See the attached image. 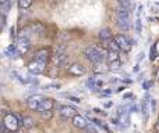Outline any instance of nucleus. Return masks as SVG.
I'll return each instance as SVG.
<instances>
[{
    "label": "nucleus",
    "mask_w": 159,
    "mask_h": 133,
    "mask_svg": "<svg viewBox=\"0 0 159 133\" xmlns=\"http://www.w3.org/2000/svg\"><path fill=\"white\" fill-rule=\"evenodd\" d=\"M155 129L159 132V119H158V122H156V125H155Z\"/></svg>",
    "instance_id": "09e8293b"
},
{
    "label": "nucleus",
    "mask_w": 159,
    "mask_h": 133,
    "mask_svg": "<svg viewBox=\"0 0 159 133\" xmlns=\"http://www.w3.org/2000/svg\"><path fill=\"white\" fill-rule=\"evenodd\" d=\"M85 72H86L85 68H84L81 64L74 62V64H71V65L68 66V74L70 75H74V76H82Z\"/></svg>",
    "instance_id": "6e6552de"
},
{
    "label": "nucleus",
    "mask_w": 159,
    "mask_h": 133,
    "mask_svg": "<svg viewBox=\"0 0 159 133\" xmlns=\"http://www.w3.org/2000/svg\"><path fill=\"white\" fill-rule=\"evenodd\" d=\"M130 6H120L117 10V26L121 30L130 29Z\"/></svg>",
    "instance_id": "f257e3e1"
},
{
    "label": "nucleus",
    "mask_w": 159,
    "mask_h": 133,
    "mask_svg": "<svg viewBox=\"0 0 159 133\" xmlns=\"http://www.w3.org/2000/svg\"><path fill=\"white\" fill-rule=\"evenodd\" d=\"M84 54H85V57L94 64L105 62V60H106V55L103 54L99 49H96V47H94V46L86 47V49L84 50Z\"/></svg>",
    "instance_id": "f03ea898"
},
{
    "label": "nucleus",
    "mask_w": 159,
    "mask_h": 133,
    "mask_svg": "<svg viewBox=\"0 0 159 133\" xmlns=\"http://www.w3.org/2000/svg\"><path fill=\"white\" fill-rule=\"evenodd\" d=\"M53 107H55V101H53L52 99H49V97H45V99L42 100L39 108H38V112H43V111H52Z\"/></svg>",
    "instance_id": "9b49d317"
},
{
    "label": "nucleus",
    "mask_w": 159,
    "mask_h": 133,
    "mask_svg": "<svg viewBox=\"0 0 159 133\" xmlns=\"http://www.w3.org/2000/svg\"><path fill=\"white\" fill-rule=\"evenodd\" d=\"M149 105H151V112H156V100L155 99H151Z\"/></svg>",
    "instance_id": "2f4dec72"
},
{
    "label": "nucleus",
    "mask_w": 159,
    "mask_h": 133,
    "mask_svg": "<svg viewBox=\"0 0 159 133\" xmlns=\"http://www.w3.org/2000/svg\"><path fill=\"white\" fill-rule=\"evenodd\" d=\"M17 49L21 54H25V53L29 50V39H28L27 35H20L18 39H17Z\"/></svg>",
    "instance_id": "39448f33"
},
{
    "label": "nucleus",
    "mask_w": 159,
    "mask_h": 133,
    "mask_svg": "<svg viewBox=\"0 0 159 133\" xmlns=\"http://www.w3.org/2000/svg\"><path fill=\"white\" fill-rule=\"evenodd\" d=\"M123 82H124V83H131L133 80H131V79H123Z\"/></svg>",
    "instance_id": "de8ad7c7"
},
{
    "label": "nucleus",
    "mask_w": 159,
    "mask_h": 133,
    "mask_svg": "<svg viewBox=\"0 0 159 133\" xmlns=\"http://www.w3.org/2000/svg\"><path fill=\"white\" fill-rule=\"evenodd\" d=\"M47 54H49V51H47L46 49H41L36 51L35 54V60L36 61H41V62H46L47 61Z\"/></svg>",
    "instance_id": "f8f14e48"
},
{
    "label": "nucleus",
    "mask_w": 159,
    "mask_h": 133,
    "mask_svg": "<svg viewBox=\"0 0 159 133\" xmlns=\"http://www.w3.org/2000/svg\"><path fill=\"white\" fill-rule=\"evenodd\" d=\"M60 115L66 119L74 118L77 115V110L74 107H70V105H63V107H60Z\"/></svg>",
    "instance_id": "1a4fd4ad"
},
{
    "label": "nucleus",
    "mask_w": 159,
    "mask_h": 133,
    "mask_svg": "<svg viewBox=\"0 0 159 133\" xmlns=\"http://www.w3.org/2000/svg\"><path fill=\"white\" fill-rule=\"evenodd\" d=\"M106 60H108L109 62H113V61H119V53H116V51H108Z\"/></svg>",
    "instance_id": "412c9836"
},
{
    "label": "nucleus",
    "mask_w": 159,
    "mask_h": 133,
    "mask_svg": "<svg viewBox=\"0 0 159 133\" xmlns=\"http://www.w3.org/2000/svg\"><path fill=\"white\" fill-rule=\"evenodd\" d=\"M113 39L117 42V44H119V47L123 50V51H126V53H128L131 50V43L128 42V39H127V36H124V35H121V33H119V35H114L113 36Z\"/></svg>",
    "instance_id": "20e7f679"
},
{
    "label": "nucleus",
    "mask_w": 159,
    "mask_h": 133,
    "mask_svg": "<svg viewBox=\"0 0 159 133\" xmlns=\"http://www.w3.org/2000/svg\"><path fill=\"white\" fill-rule=\"evenodd\" d=\"M11 2H13V0H8V2H6V3H4V4H2V13H3V15H7L8 10H10V6H11Z\"/></svg>",
    "instance_id": "a878e982"
},
{
    "label": "nucleus",
    "mask_w": 159,
    "mask_h": 133,
    "mask_svg": "<svg viewBox=\"0 0 159 133\" xmlns=\"http://www.w3.org/2000/svg\"><path fill=\"white\" fill-rule=\"evenodd\" d=\"M120 65H121V62H120V61H113V62H109V69H110V71H119Z\"/></svg>",
    "instance_id": "393cba45"
},
{
    "label": "nucleus",
    "mask_w": 159,
    "mask_h": 133,
    "mask_svg": "<svg viewBox=\"0 0 159 133\" xmlns=\"http://www.w3.org/2000/svg\"><path fill=\"white\" fill-rule=\"evenodd\" d=\"M144 58H145V53L144 51H139L138 54H137V62H141Z\"/></svg>",
    "instance_id": "72a5a7b5"
},
{
    "label": "nucleus",
    "mask_w": 159,
    "mask_h": 133,
    "mask_svg": "<svg viewBox=\"0 0 159 133\" xmlns=\"http://www.w3.org/2000/svg\"><path fill=\"white\" fill-rule=\"evenodd\" d=\"M10 38L11 39H15V26H11L10 28Z\"/></svg>",
    "instance_id": "e433bc0d"
},
{
    "label": "nucleus",
    "mask_w": 159,
    "mask_h": 133,
    "mask_svg": "<svg viewBox=\"0 0 159 133\" xmlns=\"http://www.w3.org/2000/svg\"><path fill=\"white\" fill-rule=\"evenodd\" d=\"M6 2H8V0H0V3H2V4H4Z\"/></svg>",
    "instance_id": "8fccbe9b"
},
{
    "label": "nucleus",
    "mask_w": 159,
    "mask_h": 133,
    "mask_svg": "<svg viewBox=\"0 0 159 133\" xmlns=\"http://www.w3.org/2000/svg\"><path fill=\"white\" fill-rule=\"evenodd\" d=\"M106 47H108V50L109 51H116V53H119L120 50V47H119V44H117V42L114 40V39H110L109 42H106Z\"/></svg>",
    "instance_id": "4468645a"
},
{
    "label": "nucleus",
    "mask_w": 159,
    "mask_h": 133,
    "mask_svg": "<svg viewBox=\"0 0 159 133\" xmlns=\"http://www.w3.org/2000/svg\"><path fill=\"white\" fill-rule=\"evenodd\" d=\"M151 61H153L156 58V46H152L151 47V55H149Z\"/></svg>",
    "instance_id": "473e14b6"
},
{
    "label": "nucleus",
    "mask_w": 159,
    "mask_h": 133,
    "mask_svg": "<svg viewBox=\"0 0 159 133\" xmlns=\"http://www.w3.org/2000/svg\"><path fill=\"white\" fill-rule=\"evenodd\" d=\"M117 80H119V79H117V78H112V79H110V83H116Z\"/></svg>",
    "instance_id": "a18cd8bd"
},
{
    "label": "nucleus",
    "mask_w": 159,
    "mask_h": 133,
    "mask_svg": "<svg viewBox=\"0 0 159 133\" xmlns=\"http://www.w3.org/2000/svg\"><path fill=\"white\" fill-rule=\"evenodd\" d=\"M124 89H126V86H120V87H117V90H116V91H119V93H120V91H123Z\"/></svg>",
    "instance_id": "c03bdc74"
},
{
    "label": "nucleus",
    "mask_w": 159,
    "mask_h": 133,
    "mask_svg": "<svg viewBox=\"0 0 159 133\" xmlns=\"http://www.w3.org/2000/svg\"><path fill=\"white\" fill-rule=\"evenodd\" d=\"M21 123L24 125L27 129H31V127H33V121H32V118H29V116H24Z\"/></svg>",
    "instance_id": "4be33fe9"
},
{
    "label": "nucleus",
    "mask_w": 159,
    "mask_h": 133,
    "mask_svg": "<svg viewBox=\"0 0 159 133\" xmlns=\"http://www.w3.org/2000/svg\"><path fill=\"white\" fill-rule=\"evenodd\" d=\"M153 86V82L152 80H145V82H142V89H144L145 91H148L151 87Z\"/></svg>",
    "instance_id": "c85d7f7f"
},
{
    "label": "nucleus",
    "mask_w": 159,
    "mask_h": 133,
    "mask_svg": "<svg viewBox=\"0 0 159 133\" xmlns=\"http://www.w3.org/2000/svg\"><path fill=\"white\" fill-rule=\"evenodd\" d=\"M148 103L147 100H142L141 101V112L142 115H144V119L145 121H148V118H149V114H148Z\"/></svg>",
    "instance_id": "f3484780"
},
{
    "label": "nucleus",
    "mask_w": 159,
    "mask_h": 133,
    "mask_svg": "<svg viewBox=\"0 0 159 133\" xmlns=\"http://www.w3.org/2000/svg\"><path fill=\"white\" fill-rule=\"evenodd\" d=\"M42 89L43 90H55V89H60V85L59 83H49V85H45Z\"/></svg>",
    "instance_id": "bb28decb"
},
{
    "label": "nucleus",
    "mask_w": 159,
    "mask_h": 133,
    "mask_svg": "<svg viewBox=\"0 0 159 133\" xmlns=\"http://www.w3.org/2000/svg\"><path fill=\"white\" fill-rule=\"evenodd\" d=\"M127 39H128V42L131 43V46H137V40H134L133 38H130V36H127Z\"/></svg>",
    "instance_id": "58836bf2"
},
{
    "label": "nucleus",
    "mask_w": 159,
    "mask_h": 133,
    "mask_svg": "<svg viewBox=\"0 0 159 133\" xmlns=\"http://www.w3.org/2000/svg\"><path fill=\"white\" fill-rule=\"evenodd\" d=\"M117 2H119L121 6H124V4H127V6H128V0H117Z\"/></svg>",
    "instance_id": "79ce46f5"
},
{
    "label": "nucleus",
    "mask_w": 159,
    "mask_h": 133,
    "mask_svg": "<svg viewBox=\"0 0 159 133\" xmlns=\"http://www.w3.org/2000/svg\"><path fill=\"white\" fill-rule=\"evenodd\" d=\"M94 74H105V72L109 71L108 66H105L103 62H98V64H94Z\"/></svg>",
    "instance_id": "2eb2a0df"
},
{
    "label": "nucleus",
    "mask_w": 159,
    "mask_h": 133,
    "mask_svg": "<svg viewBox=\"0 0 159 133\" xmlns=\"http://www.w3.org/2000/svg\"><path fill=\"white\" fill-rule=\"evenodd\" d=\"M31 29H32L35 33H38V35H43V33H45V28L42 26L41 24H35V25H32V26H31Z\"/></svg>",
    "instance_id": "5701e85b"
},
{
    "label": "nucleus",
    "mask_w": 159,
    "mask_h": 133,
    "mask_svg": "<svg viewBox=\"0 0 159 133\" xmlns=\"http://www.w3.org/2000/svg\"><path fill=\"white\" fill-rule=\"evenodd\" d=\"M3 123H4V126L7 127V130H10V132H15V130L20 127V125H21V121L18 119L17 115H14V114H11V112H7L4 115Z\"/></svg>",
    "instance_id": "7ed1b4c3"
},
{
    "label": "nucleus",
    "mask_w": 159,
    "mask_h": 133,
    "mask_svg": "<svg viewBox=\"0 0 159 133\" xmlns=\"http://www.w3.org/2000/svg\"><path fill=\"white\" fill-rule=\"evenodd\" d=\"M99 39L102 42H109L112 39V32L109 28H102L99 30Z\"/></svg>",
    "instance_id": "ddd939ff"
},
{
    "label": "nucleus",
    "mask_w": 159,
    "mask_h": 133,
    "mask_svg": "<svg viewBox=\"0 0 159 133\" xmlns=\"http://www.w3.org/2000/svg\"><path fill=\"white\" fill-rule=\"evenodd\" d=\"M32 2L33 0H17L18 7L21 8V10H27L28 7H31V6H32Z\"/></svg>",
    "instance_id": "6ab92c4d"
},
{
    "label": "nucleus",
    "mask_w": 159,
    "mask_h": 133,
    "mask_svg": "<svg viewBox=\"0 0 159 133\" xmlns=\"http://www.w3.org/2000/svg\"><path fill=\"white\" fill-rule=\"evenodd\" d=\"M43 99H45V97L41 96V94H33V96L28 97L27 104H28V107H29L31 110L38 111L39 105H41V103H42V100H43Z\"/></svg>",
    "instance_id": "0eeeda50"
},
{
    "label": "nucleus",
    "mask_w": 159,
    "mask_h": 133,
    "mask_svg": "<svg viewBox=\"0 0 159 133\" xmlns=\"http://www.w3.org/2000/svg\"><path fill=\"white\" fill-rule=\"evenodd\" d=\"M128 110H130V114H133V112H141V108H139L134 101L130 104V108H128Z\"/></svg>",
    "instance_id": "cd10ccee"
},
{
    "label": "nucleus",
    "mask_w": 159,
    "mask_h": 133,
    "mask_svg": "<svg viewBox=\"0 0 159 133\" xmlns=\"http://www.w3.org/2000/svg\"><path fill=\"white\" fill-rule=\"evenodd\" d=\"M128 99H133V93H131V91L123 94V100H128Z\"/></svg>",
    "instance_id": "4c0bfd02"
},
{
    "label": "nucleus",
    "mask_w": 159,
    "mask_h": 133,
    "mask_svg": "<svg viewBox=\"0 0 159 133\" xmlns=\"http://www.w3.org/2000/svg\"><path fill=\"white\" fill-rule=\"evenodd\" d=\"M4 133H14V132H10V130H7V132H4Z\"/></svg>",
    "instance_id": "603ef678"
},
{
    "label": "nucleus",
    "mask_w": 159,
    "mask_h": 133,
    "mask_svg": "<svg viewBox=\"0 0 159 133\" xmlns=\"http://www.w3.org/2000/svg\"><path fill=\"white\" fill-rule=\"evenodd\" d=\"M66 58H67L66 53H56L55 58H53V61H55V65H56V66L61 65V64L66 61Z\"/></svg>",
    "instance_id": "dca6fc26"
},
{
    "label": "nucleus",
    "mask_w": 159,
    "mask_h": 133,
    "mask_svg": "<svg viewBox=\"0 0 159 133\" xmlns=\"http://www.w3.org/2000/svg\"><path fill=\"white\" fill-rule=\"evenodd\" d=\"M85 130H86V133H98V130H96V127L94 126V123H89L88 126L85 127Z\"/></svg>",
    "instance_id": "7c9ffc66"
},
{
    "label": "nucleus",
    "mask_w": 159,
    "mask_h": 133,
    "mask_svg": "<svg viewBox=\"0 0 159 133\" xmlns=\"http://www.w3.org/2000/svg\"><path fill=\"white\" fill-rule=\"evenodd\" d=\"M45 68H46V62H41V61H36V60H33L32 62H29V65H28V69H29V72L32 75L42 74V72L45 71Z\"/></svg>",
    "instance_id": "423d86ee"
},
{
    "label": "nucleus",
    "mask_w": 159,
    "mask_h": 133,
    "mask_svg": "<svg viewBox=\"0 0 159 133\" xmlns=\"http://www.w3.org/2000/svg\"><path fill=\"white\" fill-rule=\"evenodd\" d=\"M11 76H14L17 80H18L20 83H22V85H28V83H29V82H28L27 78H22L21 75H20L17 71H11Z\"/></svg>",
    "instance_id": "aec40b11"
},
{
    "label": "nucleus",
    "mask_w": 159,
    "mask_h": 133,
    "mask_svg": "<svg viewBox=\"0 0 159 133\" xmlns=\"http://www.w3.org/2000/svg\"><path fill=\"white\" fill-rule=\"evenodd\" d=\"M41 116H42V119H50L53 116V114H52V111H43V112H41Z\"/></svg>",
    "instance_id": "c756f323"
},
{
    "label": "nucleus",
    "mask_w": 159,
    "mask_h": 133,
    "mask_svg": "<svg viewBox=\"0 0 159 133\" xmlns=\"http://www.w3.org/2000/svg\"><path fill=\"white\" fill-rule=\"evenodd\" d=\"M6 24H7V22H6V15H2V28H4Z\"/></svg>",
    "instance_id": "a19ab883"
},
{
    "label": "nucleus",
    "mask_w": 159,
    "mask_h": 133,
    "mask_svg": "<svg viewBox=\"0 0 159 133\" xmlns=\"http://www.w3.org/2000/svg\"><path fill=\"white\" fill-rule=\"evenodd\" d=\"M133 72H139V64H135V66H133Z\"/></svg>",
    "instance_id": "ea45409f"
},
{
    "label": "nucleus",
    "mask_w": 159,
    "mask_h": 133,
    "mask_svg": "<svg viewBox=\"0 0 159 133\" xmlns=\"http://www.w3.org/2000/svg\"><path fill=\"white\" fill-rule=\"evenodd\" d=\"M103 105H105L106 108H110L112 105H113V103H112V101H108V103H105V104H103Z\"/></svg>",
    "instance_id": "37998d69"
},
{
    "label": "nucleus",
    "mask_w": 159,
    "mask_h": 133,
    "mask_svg": "<svg viewBox=\"0 0 159 133\" xmlns=\"http://www.w3.org/2000/svg\"><path fill=\"white\" fill-rule=\"evenodd\" d=\"M60 96H61V97H66V99H68L70 101L77 103V104H80V103H81V99H80V97L74 96V94H71V93H60Z\"/></svg>",
    "instance_id": "a211bd4d"
},
{
    "label": "nucleus",
    "mask_w": 159,
    "mask_h": 133,
    "mask_svg": "<svg viewBox=\"0 0 159 133\" xmlns=\"http://www.w3.org/2000/svg\"><path fill=\"white\" fill-rule=\"evenodd\" d=\"M142 10H144L142 4H138V7H137V18H139V15L142 14Z\"/></svg>",
    "instance_id": "c9c22d12"
},
{
    "label": "nucleus",
    "mask_w": 159,
    "mask_h": 133,
    "mask_svg": "<svg viewBox=\"0 0 159 133\" xmlns=\"http://www.w3.org/2000/svg\"><path fill=\"white\" fill-rule=\"evenodd\" d=\"M73 125H74L75 127H78V129H85V127L89 125V122L85 119V116L77 114V115L73 118Z\"/></svg>",
    "instance_id": "9d476101"
},
{
    "label": "nucleus",
    "mask_w": 159,
    "mask_h": 133,
    "mask_svg": "<svg viewBox=\"0 0 159 133\" xmlns=\"http://www.w3.org/2000/svg\"><path fill=\"white\" fill-rule=\"evenodd\" d=\"M156 76L159 78V68H158V71H156Z\"/></svg>",
    "instance_id": "3c124183"
},
{
    "label": "nucleus",
    "mask_w": 159,
    "mask_h": 133,
    "mask_svg": "<svg viewBox=\"0 0 159 133\" xmlns=\"http://www.w3.org/2000/svg\"><path fill=\"white\" fill-rule=\"evenodd\" d=\"M134 28H135L137 35H141V32H142V22H141V18H137V19H135V25H134Z\"/></svg>",
    "instance_id": "b1692460"
},
{
    "label": "nucleus",
    "mask_w": 159,
    "mask_h": 133,
    "mask_svg": "<svg viewBox=\"0 0 159 133\" xmlns=\"http://www.w3.org/2000/svg\"><path fill=\"white\" fill-rule=\"evenodd\" d=\"M21 133H27V132H21Z\"/></svg>",
    "instance_id": "864d4df0"
},
{
    "label": "nucleus",
    "mask_w": 159,
    "mask_h": 133,
    "mask_svg": "<svg viewBox=\"0 0 159 133\" xmlns=\"http://www.w3.org/2000/svg\"><path fill=\"white\" fill-rule=\"evenodd\" d=\"M92 111H94L95 114H99V115H102V116H106V115H108V114H106V111H102L100 108H94Z\"/></svg>",
    "instance_id": "f704fd0d"
},
{
    "label": "nucleus",
    "mask_w": 159,
    "mask_h": 133,
    "mask_svg": "<svg viewBox=\"0 0 159 133\" xmlns=\"http://www.w3.org/2000/svg\"><path fill=\"white\" fill-rule=\"evenodd\" d=\"M142 79H144V74H139L138 75V80H142Z\"/></svg>",
    "instance_id": "49530a36"
}]
</instances>
